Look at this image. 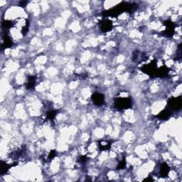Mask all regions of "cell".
<instances>
[{"instance_id":"cell-1","label":"cell","mask_w":182,"mask_h":182,"mask_svg":"<svg viewBox=\"0 0 182 182\" xmlns=\"http://www.w3.org/2000/svg\"><path fill=\"white\" fill-rule=\"evenodd\" d=\"M137 8V5L133 3H127V2H121L120 4H117L115 7L112 8V9L107 10V11H103L102 13V15L103 16H117L118 15L121 14L124 11L127 12H132Z\"/></svg>"},{"instance_id":"cell-2","label":"cell","mask_w":182,"mask_h":182,"mask_svg":"<svg viewBox=\"0 0 182 182\" xmlns=\"http://www.w3.org/2000/svg\"><path fill=\"white\" fill-rule=\"evenodd\" d=\"M132 102L130 97H117L114 100V107L118 110L132 107Z\"/></svg>"},{"instance_id":"cell-3","label":"cell","mask_w":182,"mask_h":182,"mask_svg":"<svg viewBox=\"0 0 182 182\" xmlns=\"http://www.w3.org/2000/svg\"><path fill=\"white\" fill-rule=\"evenodd\" d=\"M141 70L143 72V73L149 75V76L155 77L156 75V70H157L156 60H153L151 63L144 65V66H142L141 68Z\"/></svg>"},{"instance_id":"cell-4","label":"cell","mask_w":182,"mask_h":182,"mask_svg":"<svg viewBox=\"0 0 182 182\" xmlns=\"http://www.w3.org/2000/svg\"><path fill=\"white\" fill-rule=\"evenodd\" d=\"M168 109L173 111H178L182 107V97L178 96L177 97H171L167 102Z\"/></svg>"},{"instance_id":"cell-5","label":"cell","mask_w":182,"mask_h":182,"mask_svg":"<svg viewBox=\"0 0 182 182\" xmlns=\"http://www.w3.org/2000/svg\"><path fill=\"white\" fill-rule=\"evenodd\" d=\"M164 24L166 26V28L165 31L162 32V33H164V35L166 36L171 38L173 36L175 33V24L170 20L164 21Z\"/></svg>"},{"instance_id":"cell-6","label":"cell","mask_w":182,"mask_h":182,"mask_svg":"<svg viewBox=\"0 0 182 182\" xmlns=\"http://www.w3.org/2000/svg\"><path fill=\"white\" fill-rule=\"evenodd\" d=\"M100 30L102 32H108L112 29V22L108 18H103L99 22Z\"/></svg>"},{"instance_id":"cell-7","label":"cell","mask_w":182,"mask_h":182,"mask_svg":"<svg viewBox=\"0 0 182 182\" xmlns=\"http://www.w3.org/2000/svg\"><path fill=\"white\" fill-rule=\"evenodd\" d=\"M91 98H92L93 103L97 106H101L105 103V96L103 94L95 92L94 94H92Z\"/></svg>"},{"instance_id":"cell-8","label":"cell","mask_w":182,"mask_h":182,"mask_svg":"<svg viewBox=\"0 0 182 182\" xmlns=\"http://www.w3.org/2000/svg\"><path fill=\"white\" fill-rule=\"evenodd\" d=\"M171 110L168 108H166L163 109L162 111L159 112V114H157L156 115V117L157 118H159L161 120H166L171 117Z\"/></svg>"},{"instance_id":"cell-9","label":"cell","mask_w":182,"mask_h":182,"mask_svg":"<svg viewBox=\"0 0 182 182\" xmlns=\"http://www.w3.org/2000/svg\"><path fill=\"white\" fill-rule=\"evenodd\" d=\"M132 59L135 62H139L138 63H139V62L141 61H144L147 59V57L146 56L145 54L143 53H140L138 50H135L133 53V58Z\"/></svg>"},{"instance_id":"cell-10","label":"cell","mask_w":182,"mask_h":182,"mask_svg":"<svg viewBox=\"0 0 182 182\" xmlns=\"http://www.w3.org/2000/svg\"><path fill=\"white\" fill-rule=\"evenodd\" d=\"M168 72H169V69L167 67L165 66H161L160 68H157L156 70V77H165L168 76Z\"/></svg>"},{"instance_id":"cell-11","label":"cell","mask_w":182,"mask_h":182,"mask_svg":"<svg viewBox=\"0 0 182 182\" xmlns=\"http://www.w3.org/2000/svg\"><path fill=\"white\" fill-rule=\"evenodd\" d=\"M13 45V41L11 39V38L8 36L7 34H4V40H3V43L1 45V47L3 48H10Z\"/></svg>"},{"instance_id":"cell-12","label":"cell","mask_w":182,"mask_h":182,"mask_svg":"<svg viewBox=\"0 0 182 182\" xmlns=\"http://www.w3.org/2000/svg\"><path fill=\"white\" fill-rule=\"evenodd\" d=\"M169 172V166L166 163H163L160 168V174L162 177H166Z\"/></svg>"},{"instance_id":"cell-13","label":"cell","mask_w":182,"mask_h":182,"mask_svg":"<svg viewBox=\"0 0 182 182\" xmlns=\"http://www.w3.org/2000/svg\"><path fill=\"white\" fill-rule=\"evenodd\" d=\"M111 144L112 143L109 141H100L98 143V146L102 151L109 150L111 147Z\"/></svg>"},{"instance_id":"cell-14","label":"cell","mask_w":182,"mask_h":182,"mask_svg":"<svg viewBox=\"0 0 182 182\" xmlns=\"http://www.w3.org/2000/svg\"><path fill=\"white\" fill-rule=\"evenodd\" d=\"M14 164H17V163H14V164H6L4 161H1V171H0V172H1V175H3L4 174V173H6L11 166H15Z\"/></svg>"},{"instance_id":"cell-15","label":"cell","mask_w":182,"mask_h":182,"mask_svg":"<svg viewBox=\"0 0 182 182\" xmlns=\"http://www.w3.org/2000/svg\"><path fill=\"white\" fill-rule=\"evenodd\" d=\"M36 81V77L33 75H31L28 77V82L26 84V88L32 89L35 87Z\"/></svg>"},{"instance_id":"cell-16","label":"cell","mask_w":182,"mask_h":182,"mask_svg":"<svg viewBox=\"0 0 182 182\" xmlns=\"http://www.w3.org/2000/svg\"><path fill=\"white\" fill-rule=\"evenodd\" d=\"M14 26V23L11 21H2V27L6 29H9V28L12 27Z\"/></svg>"},{"instance_id":"cell-17","label":"cell","mask_w":182,"mask_h":182,"mask_svg":"<svg viewBox=\"0 0 182 182\" xmlns=\"http://www.w3.org/2000/svg\"><path fill=\"white\" fill-rule=\"evenodd\" d=\"M57 112H58V111L57 110L49 111V112L47 113V118H48V119H50V120H53V119L55 118V115H56Z\"/></svg>"},{"instance_id":"cell-18","label":"cell","mask_w":182,"mask_h":182,"mask_svg":"<svg viewBox=\"0 0 182 182\" xmlns=\"http://www.w3.org/2000/svg\"><path fill=\"white\" fill-rule=\"evenodd\" d=\"M28 26H29V21L28 20L26 21V25L24 26H23L22 29H21V33L23 35H26L27 33V32L28 31Z\"/></svg>"},{"instance_id":"cell-19","label":"cell","mask_w":182,"mask_h":182,"mask_svg":"<svg viewBox=\"0 0 182 182\" xmlns=\"http://www.w3.org/2000/svg\"><path fill=\"white\" fill-rule=\"evenodd\" d=\"M126 166V161H125V158H123L122 161L119 163L118 165L117 166V169H123V168H125Z\"/></svg>"},{"instance_id":"cell-20","label":"cell","mask_w":182,"mask_h":182,"mask_svg":"<svg viewBox=\"0 0 182 182\" xmlns=\"http://www.w3.org/2000/svg\"><path fill=\"white\" fill-rule=\"evenodd\" d=\"M181 44H180L179 45H178L177 54H176V58H175V59H176V60L180 59V58H181Z\"/></svg>"},{"instance_id":"cell-21","label":"cell","mask_w":182,"mask_h":182,"mask_svg":"<svg viewBox=\"0 0 182 182\" xmlns=\"http://www.w3.org/2000/svg\"><path fill=\"white\" fill-rule=\"evenodd\" d=\"M55 154H56V153H55V150H51L50 151L49 154H48V159H53V158H54L55 156Z\"/></svg>"},{"instance_id":"cell-22","label":"cell","mask_w":182,"mask_h":182,"mask_svg":"<svg viewBox=\"0 0 182 182\" xmlns=\"http://www.w3.org/2000/svg\"><path fill=\"white\" fill-rule=\"evenodd\" d=\"M87 161V156H80V158L78 159V161L80 163H85Z\"/></svg>"},{"instance_id":"cell-23","label":"cell","mask_w":182,"mask_h":182,"mask_svg":"<svg viewBox=\"0 0 182 182\" xmlns=\"http://www.w3.org/2000/svg\"><path fill=\"white\" fill-rule=\"evenodd\" d=\"M28 3V1H20V3H19V6H23V7H24L25 6H26V4H27Z\"/></svg>"},{"instance_id":"cell-24","label":"cell","mask_w":182,"mask_h":182,"mask_svg":"<svg viewBox=\"0 0 182 182\" xmlns=\"http://www.w3.org/2000/svg\"><path fill=\"white\" fill-rule=\"evenodd\" d=\"M153 181V179L152 178H151L150 176H149V177H147L146 178H145V179L144 180V181Z\"/></svg>"}]
</instances>
